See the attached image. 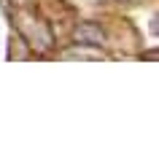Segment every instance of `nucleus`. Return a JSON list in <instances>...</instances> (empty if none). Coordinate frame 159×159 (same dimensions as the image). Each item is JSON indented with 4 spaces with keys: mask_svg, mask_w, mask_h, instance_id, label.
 Segmentation results:
<instances>
[{
    "mask_svg": "<svg viewBox=\"0 0 159 159\" xmlns=\"http://www.w3.org/2000/svg\"><path fill=\"white\" fill-rule=\"evenodd\" d=\"M73 38L78 46H102L105 43V33H102V27L97 22H81L75 27Z\"/></svg>",
    "mask_w": 159,
    "mask_h": 159,
    "instance_id": "obj_1",
    "label": "nucleus"
},
{
    "mask_svg": "<svg viewBox=\"0 0 159 159\" xmlns=\"http://www.w3.org/2000/svg\"><path fill=\"white\" fill-rule=\"evenodd\" d=\"M119 3H140V0H119Z\"/></svg>",
    "mask_w": 159,
    "mask_h": 159,
    "instance_id": "obj_2",
    "label": "nucleus"
}]
</instances>
